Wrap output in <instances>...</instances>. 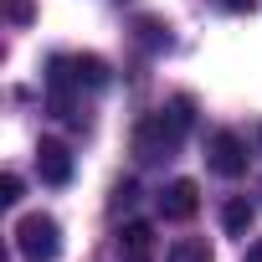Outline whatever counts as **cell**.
Masks as SVG:
<instances>
[{
  "mask_svg": "<svg viewBox=\"0 0 262 262\" xmlns=\"http://www.w3.org/2000/svg\"><path fill=\"white\" fill-rule=\"evenodd\" d=\"M72 72H77L82 88H103L108 82V62L103 57H72Z\"/></svg>",
  "mask_w": 262,
  "mask_h": 262,
  "instance_id": "30bf717a",
  "label": "cell"
},
{
  "mask_svg": "<svg viewBox=\"0 0 262 262\" xmlns=\"http://www.w3.org/2000/svg\"><path fill=\"white\" fill-rule=\"evenodd\" d=\"M242 262H262V236H257V242L247 247V257H242Z\"/></svg>",
  "mask_w": 262,
  "mask_h": 262,
  "instance_id": "9a60e30c",
  "label": "cell"
},
{
  "mask_svg": "<svg viewBox=\"0 0 262 262\" xmlns=\"http://www.w3.org/2000/svg\"><path fill=\"white\" fill-rule=\"evenodd\" d=\"M185 134H190V98H175V103L155 108V113L139 123L134 149H139V160H144V165H155V160H170V155L180 149V139H185Z\"/></svg>",
  "mask_w": 262,
  "mask_h": 262,
  "instance_id": "6da1fadb",
  "label": "cell"
},
{
  "mask_svg": "<svg viewBox=\"0 0 262 262\" xmlns=\"http://www.w3.org/2000/svg\"><path fill=\"white\" fill-rule=\"evenodd\" d=\"M165 262H211V247L201 236H180V242H170Z\"/></svg>",
  "mask_w": 262,
  "mask_h": 262,
  "instance_id": "9c48e42d",
  "label": "cell"
},
{
  "mask_svg": "<svg viewBox=\"0 0 262 262\" xmlns=\"http://www.w3.org/2000/svg\"><path fill=\"white\" fill-rule=\"evenodd\" d=\"M252 216H257V211H252V201H247V195H231V201H226V211H221V226H226L231 236H242V231L252 226Z\"/></svg>",
  "mask_w": 262,
  "mask_h": 262,
  "instance_id": "ba28073f",
  "label": "cell"
},
{
  "mask_svg": "<svg viewBox=\"0 0 262 262\" xmlns=\"http://www.w3.org/2000/svg\"><path fill=\"white\" fill-rule=\"evenodd\" d=\"M16 252L26 257V262H57V252H62V226L52 221V216H21V226H16Z\"/></svg>",
  "mask_w": 262,
  "mask_h": 262,
  "instance_id": "7a4b0ae2",
  "label": "cell"
},
{
  "mask_svg": "<svg viewBox=\"0 0 262 262\" xmlns=\"http://www.w3.org/2000/svg\"><path fill=\"white\" fill-rule=\"evenodd\" d=\"M36 170H41L47 185H67V180H72V155H67L57 139H41V149H36Z\"/></svg>",
  "mask_w": 262,
  "mask_h": 262,
  "instance_id": "52a82bcc",
  "label": "cell"
},
{
  "mask_svg": "<svg viewBox=\"0 0 262 262\" xmlns=\"http://www.w3.org/2000/svg\"><path fill=\"white\" fill-rule=\"evenodd\" d=\"M195 211H201L195 180H170V185L160 190V216H165V221H190Z\"/></svg>",
  "mask_w": 262,
  "mask_h": 262,
  "instance_id": "5b68a950",
  "label": "cell"
},
{
  "mask_svg": "<svg viewBox=\"0 0 262 262\" xmlns=\"http://www.w3.org/2000/svg\"><path fill=\"white\" fill-rule=\"evenodd\" d=\"M0 201H6V206L21 201V175H6V180H0Z\"/></svg>",
  "mask_w": 262,
  "mask_h": 262,
  "instance_id": "8fae6325",
  "label": "cell"
},
{
  "mask_svg": "<svg viewBox=\"0 0 262 262\" xmlns=\"http://www.w3.org/2000/svg\"><path fill=\"white\" fill-rule=\"evenodd\" d=\"M139 31H144V47H170V36H165V31H160L155 21H144Z\"/></svg>",
  "mask_w": 262,
  "mask_h": 262,
  "instance_id": "7c38bea8",
  "label": "cell"
},
{
  "mask_svg": "<svg viewBox=\"0 0 262 262\" xmlns=\"http://www.w3.org/2000/svg\"><path fill=\"white\" fill-rule=\"evenodd\" d=\"M206 165L221 180H236V175H247V144L231 134V128H221V134H211V144H206Z\"/></svg>",
  "mask_w": 262,
  "mask_h": 262,
  "instance_id": "277c9868",
  "label": "cell"
},
{
  "mask_svg": "<svg viewBox=\"0 0 262 262\" xmlns=\"http://www.w3.org/2000/svg\"><path fill=\"white\" fill-rule=\"evenodd\" d=\"M77 72H72V57H57L47 67V113L62 118V123H77Z\"/></svg>",
  "mask_w": 262,
  "mask_h": 262,
  "instance_id": "3957f363",
  "label": "cell"
},
{
  "mask_svg": "<svg viewBox=\"0 0 262 262\" xmlns=\"http://www.w3.org/2000/svg\"><path fill=\"white\" fill-rule=\"evenodd\" d=\"M11 21H31V0H11Z\"/></svg>",
  "mask_w": 262,
  "mask_h": 262,
  "instance_id": "4fadbf2b",
  "label": "cell"
},
{
  "mask_svg": "<svg viewBox=\"0 0 262 262\" xmlns=\"http://www.w3.org/2000/svg\"><path fill=\"white\" fill-rule=\"evenodd\" d=\"M216 6H221V11H236V16H242V11H252V0H216Z\"/></svg>",
  "mask_w": 262,
  "mask_h": 262,
  "instance_id": "5bb4252c",
  "label": "cell"
},
{
  "mask_svg": "<svg viewBox=\"0 0 262 262\" xmlns=\"http://www.w3.org/2000/svg\"><path fill=\"white\" fill-rule=\"evenodd\" d=\"M257 139H262V128H257Z\"/></svg>",
  "mask_w": 262,
  "mask_h": 262,
  "instance_id": "2e32d148",
  "label": "cell"
},
{
  "mask_svg": "<svg viewBox=\"0 0 262 262\" xmlns=\"http://www.w3.org/2000/svg\"><path fill=\"white\" fill-rule=\"evenodd\" d=\"M118 262H155V231H149V221H128L118 231Z\"/></svg>",
  "mask_w": 262,
  "mask_h": 262,
  "instance_id": "8992f818",
  "label": "cell"
}]
</instances>
